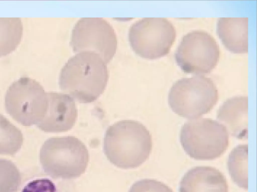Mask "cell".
<instances>
[{
	"label": "cell",
	"instance_id": "cell-1",
	"mask_svg": "<svg viewBox=\"0 0 257 192\" xmlns=\"http://www.w3.org/2000/svg\"><path fill=\"white\" fill-rule=\"evenodd\" d=\"M106 64L97 54L83 52L70 58L61 70L60 89L80 103H90L103 92L108 80Z\"/></svg>",
	"mask_w": 257,
	"mask_h": 192
},
{
	"label": "cell",
	"instance_id": "cell-2",
	"mask_svg": "<svg viewBox=\"0 0 257 192\" xmlns=\"http://www.w3.org/2000/svg\"><path fill=\"white\" fill-rule=\"evenodd\" d=\"M152 146L150 132L135 120L118 122L109 126L104 134L105 155L111 164L123 169L143 164L149 157Z\"/></svg>",
	"mask_w": 257,
	"mask_h": 192
},
{
	"label": "cell",
	"instance_id": "cell-3",
	"mask_svg": "<svg viewBox=\"0 0 257 192\" xmlns=\"http://www.w3.org/2000/svg\"><path fill=\"white\" fill-rule=\"evenodd\" d=\"M39 159L44 172L51 178L71 179L85 172L89 155L80 140L68 136L46 140L41 148Z\"/></svg>",
	"mask_w": 257,
	"mask_h": 192
},
{
	"label": "cell",
	"instance_id": "cell-4",
	"mask_svg": "<svg viewBox=\"0 0 257 192\" xmlns=\"http://www.w3.org/2000/svg\"><path fill=\"white\" fill-rule=\"evenodd\" d=\"M218 98V90L212 80L197 76L176 82L170 90L168 102L175 114L191 119L209 112Z\"/></svg>",
	"mask_w": 257,
	"mask_h": 192
},
{
	"label": "cell",
	"instance_id": "cell-5",
	"mask_svg": "<svg viewBox=\"0 0 257 192\" xmlns=\"http://www.w3.org/2000/svg\"><path fill=\"white\" fill-rule=\"evenodd\" d=\"M180 142L186 153L197 160H212L227 150L229 136L226 128L214 120L201 118L186 122L180 133Z\"/></svg>",
	"mask_w": 257,
	"mask_h": 192
},
{
	"label": "cell",
	"instance_id": "cell-6",
	"mask_svg": "<svg viewBox=\"0 0 257 192\" xmlns=\"http://www.w3.org/2000/svg\"><path fill=\"white\" fill-rule=\"evenodd\" d=\"M7 112L25 126L37 125L45 116L49 106L47 92L36 80L22 77L13 82L5 96Z\"/></svg>",
	"mask_w": 257,
	"mask_h": 192
},
{
	"label": "cell",
	"instance_id": "cell-7",
	"mask_svg": "<svg viewBox=\"0 0 257 192\" xmlns=\"http://www.w3.org/2000/svg\"><path fill=\"white\" fill-rule=\"evenodd\" d=\"M176 29L164 18H145L130 27L128 38L130 46L139 56L155 60L168 54L175 41Z\"/></svg>",
	"mask_w": 257,
	"mask_h": 192
},
{
	"label": "cell",
	"instance_id": "cell-8",
	"mask_svg": "<svg viewBox=\"0 0 257 192\" xmlns=\"http://www.w3.org/2000/svg\"><path fill=\"white\" fill-rule=\"evenodd\" d=\"M220 58L219 46L206 32H189L182 38L174 54L176 62L185 73L207 74L216 66Z\"/></svg>",
	"mask_w": 257,
	"mask_h": 192
},
{
	"label": "cell",
	"instance_id": "cell-9",
	"mask_svg": "<svg viewBox=\"0 0 257 192\" xmlns=\"http://www.w3.org/2000/svg\"><path fill=\"white\" fill-rule=\"evenodd\" d=\"M70 45L74 52H93L107 64L116 52L117 40L114 29L104 18H83L72 30Z\"/></svg>",
	"mask_w": 257,
	"mask_h": 192
},
{
	"label": "cell",
	"instance_id": "cell-10",
	"mask_svg": "<svg viewBox=\"0 0 257 192\" xmlns=\"http://www.w3.org/2000/svg\"><path fill=\"white\" fill-rule=\"evenodd\" d=\"M49 106L43 120L37 126L46 132H61L70 130L77 118V109L74 100L60 92H47Z\"/></svg>",
	"mask_w": 257,
	"mask_h": 192
},
{
	"label": "cell",
	"instance_id": "cell-11",
	"mask_svg": "<svg viewBox=\"0 0 257 192\" xmlns=\"http://www.w3.org/2000/svg\"><path fill=\"white\" fill-rule=\"evenodd\" d=\"M179 192H228L225 176L217 168L207 166L193 168L182 177Z\"/></svg>",
	"mask_w": 257,
	"mask_h": 192
},
{
	"label": "cell",
	"instance_id": "cell-12",
	"mask_svg": "<svg viewBox=\"0 0 257 192\" xmlns=\"http://www.w3.org/2000/svg\"><path fill=\"white\" fill-rule=\"evenodd\" d=\"M247 112V96H234L227 99L219 107L217 118L231 136L244 140L248 136Z\"/></svg>",
	"mask_w": 257,
	"mask_h": 192
},
{
	"label": "cell",
	"instance_id": "cell-13",
	"mask_svg": "<svg viewBox=\"0 0 257 192\" xmlns=\"http://www.w3.org/2000/svg\"><path fill=\"white\" fill-rule=\"evenodd\" d=\"M216 30L222 44L229 51L234 54L247 53V17L220 18Z\"/></svg>",
	"mask_w": 257,
	"mask_h": 192
},
{
	"label": "cell",
	"instance_id": "cell-14",
	"mask_svg": "<svg viewBox=\"0 0 257 192\" xmlns=\"http://www.w3.org/2000/svg\"><path fill=\"white\" fill-rule=\"evenodd\" d=\"M23 30L20 18H0V56L16 49L21 40Z\"/></svg>",
	"mask_w": 257,
	"mask_h": 192
},
{
	"label": "cell",
	"instance_id": "cell-15",
	"mask_svg": "<svg viewBox=\"0 0 257 192\" xmlns=\"http://www.w3.org/2000/svg\"><path fill=\"white\" fill-rule=\"evenodd\" d=\"M248 146L240 144L229 154L227 165L233 181L240 188H248Z\"/></svg>",
	"mask_w": 257,
	"mask_h": 192
},
{
	"label": "cell",
	"instance_id": "cell-16",
	"mask_svg": "<svg viewBox=\"0 0 257 192\" xmlns=\"http://www.w3.org/2000/svg\"><path fill=\"white\" fill-rule=\"evenodd\" d=\"M23 142L21 131L0 114V154L15 155Z\"/></svg>",
	"mask_w": 257,
	"mask_h": 192
},
{
	"label": "cell",
	"instance_id": "cell-17",
	"mask_svg": "<svg viewBox=\"0 0 257 192\" xmlns=\"http://www.w3.org/2000/svg\"><path fill=\"white\" fill-rule=\"evenodd\" d=\"M21 182L20 171L11 160L0 158V192H16Z\"/></svg>",
	"mask_w": 257,
	"mask_h": 192
},
{
	"label": "cell",
	"instance_id": "cell-18",
	"mask_svg": "<svg viewBox=\"0 0 257 192\" xmlns=\"http://www.w3.org/2000/svg\"><path fill=\"white\" fill-rule=\"evenodd\" d=\"M128 192H174L164 183L153 179H143L133 184Z\"/></svg>",
	"mask_w": 257,
	"mask_h": 192
},
{
	"label": "cell",
	"instance_id": "cell-19",
	"mask_svg": "<svg viewBox=\"0 0 257 192\" xmlns=\"http://www.w3.org/2000/svg\"><path fill=\"white\" fill-rule=\"evenodd\" d=\"M22 192H58L54 183L47 178H37L28 183Z\"/></svg>",
	"mask_w": 257,
	"mask_h": 192
}]
</instances>
